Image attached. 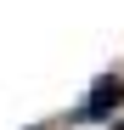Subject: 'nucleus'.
Listing matches in <instances>:
<instances>
[{"label": "nucleus", "mask_w": 124, "mask_h": 130, "mask_svg": "<svg viewBox=\"0 0 124 130\" xmlns=\"http://www.w3.org/2000/svg\"><path fill=\"white\" fill-rule=\"evenodd\" d=\"M124 107V79L118 74H101L90 91H85V102L73 107V124H96V119H113Z\"/></svg>", "instance_id": "1"}, {"label": "nucleus", "mask_w": 124, "mask_h": 130, "mask_svg": "<svg viewBox=\"0 0 124 130\" xmlns=\"http://www.w3.org/2000/svg\"><path fill=\"white\" fill-rule=\"evenodd\" d=\"M113 130H124V119H118V124H113Z\"/></svg>", "instance_id": "2"}]
</instances>
